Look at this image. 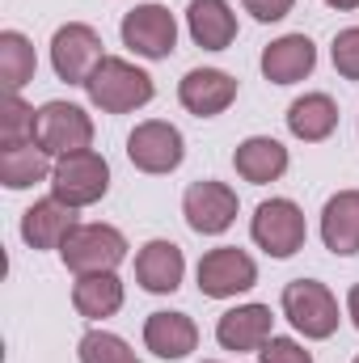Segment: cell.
<instances>
[{
	"mask_svg": "<svg viewBox=\"0 0 359 363\" xmlns=\"http://www.w3.org/2000/svg\"><path fill=\"white\" fill-rule=\"evenodd\" d=\"M85 93H89V101L101 114H127V110L148 106L153 93H157V85H153V77H148L144 68H136L131 60L106 55V60L97 64V72L85 81Z\"/></svg>",
	"mask_w": 359,
	"mask_h": 363,
	"instance_id": "cell-1",
	"label": "cell"
},
{
	"mask_svg": "<svg viewBox=\"0 0 359 363\" xmlns=\"http://www.w3.org/2000/svg\"><path fill=\"white\" fill-rule=\"evenodd\" d=\"M60 258L72 274L114 271L127 258V237L114 224H77L68 233V241L60 245Z\"/></svg>",
	"mask_w": 359,
	"mask_h": 363,
	"instance_id": "cell-2",
	"label": "cell"
},
{
	"mask_svg": "<svg viewBox=\"0 0 359 363\" xmlns=\"http://www.w3.org/2000/svg\"><path fill=\"white\" fill-rule=\"evenodd\" d=\"M283 317L313 342L330 338L338 330V300L317 279H292L283 287Z\"/></svg>",
	"mask_w": 359,
	"mask_h": 363,
	"instance_id": "cell-3",
	"label": "cell"
},
{
	"mask_svg": "<svg viewBox=\"0 0 359 363\" xmlns=\"http://www.w3.org/2000/svg\"><path fill=\"white\" fill-rule=\"evenodd\" d=\"M106 190H110V165L93 148L60 157L51 169V194L68 207H93L97 199H106Z\"/></svg>",
	"mask_w": 359,
	"mask_h": 363,
	"instance_id": "cell-4",
	"label": "cell"
},
{
	"mask_svg": "<svg viewBox=\"0 0 359 363\" xmlns=\"http://www.w3.org/2000/svg\"><path fill=\"white\" fill-rule=\"evenodd\" d=\"M34 140L55 161L60 157H72V152H85L93 144V118L81 106H72V101H47V106H38Z\"/></svg>",
	"mask_w": 359,
	"mask_h": 363,
	"instance_id": "cell-5",
	"label": "cell"
},
{
	"mask_svg": "<svg viewBox=\"0 0 359 363\" xmlns=\"http://www.w3.org/2000/svg\"><path fill=\"white\" fill-rule=\"evenodd\" d=\"M250 237L258 250H267L270 258H292L296 250H304V211L292 203V199H267L258 203L254 211V224H250Z\"/></svg>",
	"mask_w": 359,
	"mask_h": 363,
	"instance_id": "cell-6",
	"label": "cell"
},
{
	"mask_svg": "<svg viewBox=\"0 0 359 363\" xmlns=\"http://www.w3.org/2000/svg\"><path fill=\"white\" fill-rule=\"evenodd\" d=\"M123 47H131L140 60H170L174 47H178V21L165 4H136L123 26Z\"/></svg>",
	"mask_w": 359,
	"mask_h": 363,
	"instance_id": "cell-7",
	"label": "cell"
},
{
	"mask_svg": "<svg viewBox=\"0 0 359 363\" xmlns=\"http://www.w3.org/2000/svg\"><path fill=\"white\" fill-rule=\"evenodd\" d=\"M101 60H106V55H101V34H97L93 26L68 21V26L55 30V38H51V68H55L60 81L85 85L93 72H97Z\"/></svg>",
	"mask_w": 359,
	"mask_h": 363,
	"instance_id": "cell-8",
	"label": "cell"
},
{
	"mask_svg": "<svg viewBox=\"0 0 359 363\" xmlns=\"http://www.w3.org/2000/svg\"><path fill=\"white\" fill-rule=\"evenodd\" d=\"M127 157L140 174H174L186 157V140L174 123L148 118L127 135Z\"/></svg>",
	"mask_w": 359,
	"mask_h": 363,
	"instance_id": "cell-9",
	"label": "cell"
},
{
	"mask_svg": "<svg viewBox=\"0 0 359 363\" xmlns=\"http://www.w3.org/2000/svg\"><path fill=\"white\" fill-rule=\"evenodd\" d=\"M182 216L194 233L203 237H220L233 228L237 220V190L224 186V182H190L186 194H182Z\"/></svg>",
	"mask_w": 359,
	"mask_h": 363,
	"instance_id": "cell-10",
	"label": "cell"
},
{
	"mask_svg": "<svg viewBox=\"0 0 359 363\" xmlns=\"http://www.w3.org/2000/svg\"><path fill=\"white\" fill-rule=\"evenodd\" d=\"M258 283V267L245 250L237 245H220V250H207L199 258V291L211 296V300H228V296H241Z\"/></svg>",
	"mask_w": 359,
	"mask_h": 363,
	"instance_id": "cell-11",
	"label": "cell"
},
{
	"mask_svg": "<svg viewBox=\"0 0 359 363\" xmlns=\"http://www.w3.org/2000/svg\"><path fill=\"white\" fill-rule=\"evenodd\" d=\"M178 101L194 118H216L237 101V81L220 68H194L186 72L178 85Z\"/></svg>",
	"mask_w": 359,
	"mask_h": 363,
	"instance_id": "cell-12",
	"label": "cell"
},
{
	"mask_svg": "<svg viewBox=\"0 0 359 363\" xmlns=\"http://www.w3.org/2000/svg\"><path fill=\"white\" fill-rule=\"evenodd\" d=\"M72 228H77V207L60 203L55 194H51V199H38V203L26 207V216H21V241H26L30 250H60Z\"/></svg>",
	"mask_w": 359,
	"mask_h": 363,
	"instance_id": "cell-13",
	"label": "cell"
},
{
	"mask_svg": "<svg viewBox=\"0 0 359 363\" xmlns=\"http://www.w3.org/2000/svg\"><path fill=\"white\" fill-rule=\"evenodd\" d=\"M270 325H275V317H270L267 304H241V308H228L220 321H216V342L224 347V351H263L270 338Z\"/></svg>",
	"mask_w": 359,
	"mask_h": 363,
	"instance_id": "cell-14",
	"label": "cell"
},
{
	"mask_svg": "<svg viewBox=\"0 0 359 363\" xmlns=\"http://www.w3.org/2000/svg\"><path fill=\"white\" fill-rule=\"evenodd\" d=\"M317 68V47L304 34H283L263 51V77L270 85H296Z\"/></svg>",
	"mask_w": 359,
	"mask_h": 363,
	"instance_id": "cell-15",
	"label": "cell"
},
{
	"mask_svg": "<svg viewBox=\"0 0 359 363\" xmlns=\"http://www.w3.org/2000/svg\"><path fill=\"white\" fill-rule=\"evenodd\" d=\"M182 274H186V258L174 241H148L140 254H136V283L153 296H170L182 287Z\"/></svg>",
	"mask_w": 359,
	"mask_h": 363,
	"instance_id": "cell-16",
	"label": "cell"
},
{
	"mask_svg": "<svg viewBox=\"0 0 359 363\" xmlns=\"http://www.w3.org/2000/svg\"><path fill=\"white\" fill-rule=\"evenodd\" d=\"M186 30L203 51H224L237 38V13L228 0H190Z\"/></svg>",
	"mask_w": 359,
	"mask_h": 363,
	"instance_id": "cell-17",
	"label": "cell"
},
{
	"mask_svg": "<svg viewBox=\"0 0 359 363\" xmlns=\"http://www.w3.org/2000/svg\"><path fill=\"white\" fill-rule=\"evenodd\" d=\"M321 241L338 258L359 254V190H338L321 207Z\"/></svg>",
	"mask_w": 359,
	"mask_h": 363,
	"instance_id": "cell-18",
	"label": "cell"
},
{
	"mask_svg": "<svg viewBox=\"0 0 359 363\" xmlns=\"http://www.w3.org/2000/svg\"><path fill=\"white\" fill-rule=\"evenodd\" d=\"M144 347L157 359H186L199 347V325L186 313H153L144 321Z\"/></svg>",
	"mask_w": 359,
	"mask_h": 363,
	"instance_id": "cell-19",
	"label": "cell"
},
{
	"mask_svg": "<svg viewBox=\"0 0 359 363\" xmlns=\"http://www.w3.org/2000/svg\"><path fill=\"white\" fill-rule=\"evenodd\" d=\"M233 165H237V174L245 182L267 186V182H279L287 174V148L279 140H270V135H250V140L237 144Z\"/></svg>",
	"mask_w": 359,
	"mask_h": 363,
	"instance_id": "cell-20",
	"label": "cell"
},
{
	"mask_svg": "<svg viewBox=\"0 0 359 363\" xmlns=\"http://www.w3.org/2000/svg\"><path fill=\"white\" fill-rule=\"evenodd\" d=\"M334 127H338V106H334V97H326V93H304V97H296V101L287 106V131H292L296 140H304V144L330 140Z\"/></svg>",
	"mask_w": 359,
	"mask_h": 363,
	"instance_id": "cell-21",
	"label": "cell"
},
{
	"mask_svg": "<svg viewBox=\"0 0 359 363\" xmlns=\"http://www.w3.org/2000/svg\"><path fill=\"white\" fill-rule=\"evenodd\" d=\"M72 304L81 317L89 321H106L123 308V279L114 271L101 274H77V287H72Z\"/></svg>",
	"mask_w": 359,
	"mask_h": 363,
	"instance_id": "cell-22",
	"label": "cell"
},
{
	"mask_svg": "<svg viewBox=\"0 0 359 363\" xmlns=\"http://www.w3.org/2000/svg\"><path fill=\"white\" fill-rule=\"evenodd\" d=\"M51 169H55L51 152H43L38 140H30V144H0V182L9 190H26L34 182L51 178Z\"/></svg>",
	"mask_w": 359,
	"mask_h": 363,
	"instance_id": "cell-23",
	"label": "cell"
},
{
	"mask_svg": "<svg viewBox=\"0 0 359 363\" xmlns=\"http://www.w3.org/2000/svg\"><path fill=\"white\" fill-rule=\"evenodd\" d=\"M34 43L21 34V30H4L0 34V81L9 93H21L30 81H34Z\"/></svg>",
	"mask_w": 359,
	"mask_h": 363,
	"instance_id": "cell-24",
	"label": "cell"
},
{
	"mask_svg": "<svg viewBox=\"0 0 359 363\" xmlns=\"http://www.w3.org/2000/svg\"><path fill=\"white\" fill-rule=\"evenodd\" d=\"M34 127H38V110L26 106L17 93H9L0 106V144H30Z\"/></svg>",
	"mask_w": 359,
	"mask_h": 363,
	"instance_id": "cell-25",
	"label": "cell"
},
{
	"mask_svg": "<svg viewBox=\"0 0 359 363\" xmlns=\"http://www.w3.org/2000/svg\"><path fill=\"white\" fill-rule=\"evenodd\" d=\"M77 355H81V363H140L136 351L118 334H110V330H89L81 338V351Z\"/></svg>",
	"mask_w": 359,
	"mask_h": 363,
	"instance_id": "cell-26",
	"label": "cell"
},
{
	"mask_svg": "<svg viewBox=\"0 0 359 363\" xmlns=\"http://www.w3.org/2000/svg\"><path fill=\"white\" fill-rule=\"evenodd\" d=\"M330 60H334L338 77L359 81V26L343 30V34H334V43H330Z\"/></svg>",
	"mask_w": 359,
	"mask_h": 363,
	"instance_id": "cell-27",
	"label": "cell"
},
{
	"mask_svg": "<svg viewBox=\"0 0 359 363\" xmlns=\"http://www.w3.org/2000/svg\"><path fill=\"white\" fill-rule=\"evenodd\" d=\"M263 363H313V355L296 342V338H270L267 347L258 351Z\"/></svg>",
	"mask_w": 359,
	"mask_h": 363,
	"instance_id": "cell-28",
	"label": "cell"
},
{
	"mask_svg": "<svg viewBox=\"0 0 359 363\" xmlns=\"http://www.w3.org/2000/svg\"><path fill=\"white\" fill-rule=\"evenodd\" d=\"M241 4H245V13L254 21H283L296 0H241Z\"/></svg>",
	"mask_w": 359,
	"mask_h": 363,
	"instance_id": "cell-29",
	"label": "cell"
},
{
	"mask_svg": "<svg viewBox=\"0 0 359 363\" xmlns=\"http://www.w3.org/2000/svg\"><path fill=\"white\" fill-rule=\"evenodd\" d=\"M347 317H351V325L359 330V283L351 287V296H347Z\"/></svg>",
	"mask_w": 359,
	"mask_h": 363,
	"instance_id": "cell-30",
	"label": "cell"
},
{
	"mask_svg": "<svg viewBox=\"0 0 359 363\" xmlns=\"http://www.w3.org/2000/svg\"><path fill=\"white\" fill-rule=\"evenodd\" d=\"M326 4H330V9H343V13H347V9H359V0H326Z\"/></svg>",
	"mask_w": 359,
	"mask_h": 363,
	"instance_id": "cell-31",
	"label": "cell"
},
{
	"mask_svg": "<svg viewBox=\"0 0 359 363\" xmlns=\"http://www.w3.org/2000/svg\"><path fill=\"white\" fill-rule=\"evenodd\" d=\"M203 363H211V359H203Z\"/></svg>",
	"mask_w": 359,
	"mask_h": 363,
	"instance_id": "cell-32",
	"label": "cell"
},
{
	"mask_svg": "<svg viewBox=\"0 0 359 363\" xmlns=\"http://www.w3.org/2000/svg\"><path fill=\"white\" fill-rule=\"evenodd\" d=\"M355 363H359V359H355Z\"/></svg>",
	"mask_w": 359,
	"mask_h": 363,
	"instance_id": "cell-33",
	"label": "cell"
}]
</instances>
